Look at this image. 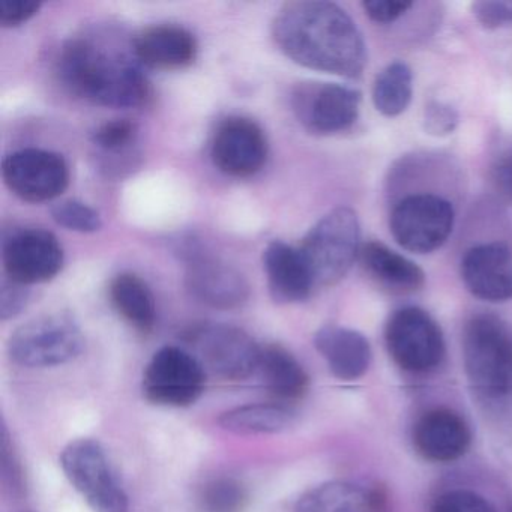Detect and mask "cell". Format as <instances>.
Wrapping results in <instances>:
<instances>
[{
  "instance_id": "21",
  "label": "cell",
  "mask_w": 512,
  "mask_h": 512,
  "mask_svg": "<svg viewBox=\"0 0 512 512\" xmlns=\"http://www.w3.org/2000/svg\"><path fill=\"white\" fill-rule=\"evenodd\" d=\"M296 512H388V506L379 491L353 482L335 481L304 494Z\"/></svg>"
},
{
  "instance_id": "30",
  "label": "cell",
  "mask_w": 512,
  "mask_h": 512,
  "mask_svg": "<svg viewBox=\"0 0 512 512\" xmlns=\"http://www.w3.org/2000/svg\"><path fill=\"white\" fill-rule=\"evenodd\" d=\"M431 512H496L487 499L475 491L451 490L440 494L431 506Z\"/></svg>"
},
{
  "instance_id": "7",
  "label": "cell",
  "mask_w": 512,
  "mask_h": 512,
  "mask_svg": "<svg viewBox=\"0 0 512 512\" xmlns=\"http://www.w3.org/2000/svg\"><path fill=\"white\" fill-rule=\"evenodd\" d=\"M451 203L436 194H412L392 209L389 229L395 242L416 254L433 253L448 241L454 229Z\"/></svg>"
},
{
  "instance_id": "26",
  "label": "cell",
  "mask_w": 512,
  "mask_h": 512,
  "mask_svg": "<svg viewBox=\"0 0 512 512\" xmlns=\"http://www.w3.org/2000/svg\"><path fill=\"white\" fill-rule=\"evenodd\" d=\"M412 95V71L403 62H392L374 80V107L386 118H395L406 112Z\"/></svg>"
},
{
  "instance_id": "27",
  "label": "cell",
  "mask_w": 512,
  "mask_h": 512,
  "mask_svg": "<svg viewBox=\"0 0 512 512\" xmlns=\"http://www.w3.org/2000/svg\"><path fill=\"white\" fill-rule=\"evenodd\" d=\"M250 502V493L239 479L221 476L203 485L197 496L200 512H242Z\"/></svg>"
},
{
  "instance_id": "6",
  "label": "cell",
  "mask_w": 512,
  "mask_h": 512,
  "mask_svg": "<svg viewBox=\"0 0 512 512\" xmlns=\"http://www.w3.org/2000/svg\"><path fill=\"white\" fill-rule=\"evenodd\" d=\"M68 481L85 497L95 512H128V497L110 466L100 442L79 439L61 454Z\"/></svg>"
},
{
  "instance_id": "10",
  "label": "cell",
  "mask_w": 512,
  "mask_h": 512,
  "mask_svg": "<svg viewBox=\"0 0 512 512\" xmlns=\"http://www.w3.org/2000/svg\"><path fill=\"white\" fill-rule=\"evenodd\" d=\"M187 341L199 353V361L224 379H247L259 368L262 347L235 326H196L188 331Z\"/></svg>"
},
{
  "instance_id": "8",
  "label": "cell",
  "mask_w": 512,
  "mask_h": 512,
  "mask_svg": "<svg viewBox=\"0 0 512 512\" xmlns=\"http://www.w3.org/2000/svg\"><path fill=\"white\" fill-rule=\"evenodd\" d=\"M386 349L395 364L410 373H427L445 356V340L436 320L418 307H404L389 316Z\"/></svg>"
},
{
  "instance_id": "9",
  "label": "cell",
  "mask_w": 512,
  "mask_h": 512,
  "mask_svg": "<svg viewBox=\"0 0 512 512\" xmlns=\"http://www.w3.org/2000/svg\"><path fill=\"white\" fill-rule=\"evenodd\" d=\"M203 364L188 350L166 346L152 356L143 374V395L158 406L187 407L205 391Z\"/></svg>"
},
{
  "instance_id": "16",
  "label": "cell",
  "mask_w": 512,
  "mask_h": 512,
  "mask_svg": "<svg viewBox=\"0 0 512 512\" xmlns=\"http://www.w3.org/2000/svg\"><path fill=\"white\" fill-rule=\"evenodd\" d=\"M461 277L467 290L487 302L512 299V250L502 242L470 248L461 262Z\"/></svg>"
},
{
  "instance_id": "15",
  "label": "cell",
  "mask_w": 512,
  "mask_h": 512,
  "mask_svg": "<svg viewBox=\"0 0 512 512\" xmlns=\"http://www.w3.org/2000/svg\"><path fill=\"white\" fill-rule=\"evenodd\" d=\"M211 155L220 172L233 178H248L265 166L268 142L256 122L229 118L215 133Z\"/></svg>"
},
{
  "instance_id": "12",
  "label": "cell",
  "mask_w": 512,
  "mask_h": 512,
  "mask_svg": "<svg viewBox=\"0 0 512 512\" xmlns=\"http://www.w3.org/2000/svg\"><path fill=\"white\" fill-rule=\"evenodd\" d=\"M2 175L16 196L31 203L56 199L70 181L64 157L43 149H22L8 155L2 164Z\"/></svg>"
},
{
  "instance_id": "19",
  "label": "cell",
  "mask_w": 512,
  "mask_h": 512,
  "mask_svg": "<svg viewBox=\"0 0 512 512\" xmlns=\"http://www.w3.org/2000/svg\"><path fill=\"white\" fill-rule=\"evenodd\" d=\"M134 55L157 70H181L197 58L194 35L181 26L161 25L145 29L134 38Z\"/></svg>"
},
{
  "instance_id": "32",
  "label": "cell",
  "mask_w": 512,
  "mask_h": 512,
  "mask_svg": "<svg viewBox=\"0 0 512 512\" xmlns=\"http://www.w3.org/2000/svg\"><path fill=\"white\" fill-rule=\"evenodd\" d=\"M424 130L433 137H446L454 133L458 125V113L454 107L442 101H430L422 118Z\"/></svg>"
},
{
  "instance_id": "2",
  "label": "cell",
  "mask_w": 512,
  "mask_h": 512,
  "mask_svg": "<svg viewBox=\"0 0 512 512\" xmlns=\"http://www.w3.org/2000/svg\"><path fill=\"white\" fill-rule=\"evenodd\" d=\"M58 71L71 94L98 106L131 109L146 106L152 98L139 65L88 40L64 44Z\"/></svg>"
},
{
  "instance_id": "33",
  "label": "cell",
  "mask_w": 512,
  "mask_h": 512,
  "mask_svg": "<svg viewBox=\"0 0 512 512\" xmlns=\"http://www.w3.org/2000/svg\"><path fill=\"white\" fill-rule=\"evenodd\" d=\"M475 19L485 29H502L512 26V4L508 2H475L472 5Z\"/></svg>"
},
{
  "instance_id": "4",
  "label": "cell",
  "mask_w": 512,
  "mask_h": 512,
  "mask_svg": "<svg viewBox=\"0 0 512 512\" xmlns=\"http://www.w3.org/2000/svg\"><path fill=\"white\" fill-rule=\"evenodd\" d=\"M361 248L358 215L341 206L314 224L299 251L307 262L314 286H332L346 277Z\"/></svg>"
},
{
  "instance_id": "34",
  "label": "cell",
  "mask_w": 512,
  "mask_h": 512,
  "mask_svg": "<svg viewBox=\"0 0 512 512\" xmlns=\"http://www.w3.org/2000/svg\"><path fill=\"white\" fill-rule=\"evenodd\" d=\"M29 302V290L16 281H4L0 289V317L2 320L19 316Z\"/></svg>"
},
{
  "instance_id": "25",
  "label": "cell",
  "mask_w": 512,
  "mask_h": 512,
  "mask_svg": "<svg viewBox=\"0 0 512 512\" xmlns=\"http://www.w3.org/2000/svg\"><path fill=\"white\" fill-rule=\"evenodd\" d=\"M295 416V410L287 404L259 403L227 410L218 422L232 433L274 434L289 428Z\"/></svg>"
},
{
  "instance_id": "17",
  "label": "cell",
  "mask_w": 512,
  "mask_h": 512,
  "mask_svg": "<svg viewBox=\"0 0 512 512\" xmlns=\"http://www.w3.org/2000/svg\"><path fill=\"white\" fill-rule=\"evenodd\" d=\"M472 442L467 422L446 407L428 410L413 428V445L428 461L449 463L466 454Z\"/></svg>"
},
{
  "instance_id": "36",
  "label": "cell",
  "mask_w": 512,
  "mask_h": 512,
  "mask_svg": "<svg viewBox=\"0 0 512 512\" xmlns=\"http://www.w3.org/2000/svg\"><path fill=\"white\" fill-rule=\"evenodd\" d=\"M412 7V2H395V0H370L362 4L365 14L374 23H380V25L395 22Z\"/></svg>"
},
{
  "instance_id": "13",
  "label": "cell",
  "mask_w": 512,
  "mask_h": 512,
  "mask_svg": "<svg viewBox=\"0 0 512 512\" xmlns=\"http://www.w3.org/2000/svg\"><path fill=\"white\" fill-rule=\"evenodd\" d=\"M2 260L11 281L29 286L55 278L64 265V251L53 233L20 229L5 236Z\"/></svg>"
},
{
  "instance_id": "18",
  "label": "cell",
  "mask_w": 512,
  "mask_h": 512,
  "mask_svg": "<svg viewBox=\"0 0 512 512\" xmlns=\"http://www.w3.org/2000/svg\"><path fill=\"white\" fill-rule=\"evenodd\" d=\"M263 268L272 298L280 304L302 302L311 295L313 277L299 248L271 242L263 251Z\"/></svg>"
},
{
  "instance_id": "37",
  "label": "cell",
  "mask_w": 512,
  "mask_h": 512,
  "mask_svg": "<svg viewBox=\"0 0 512 512\" xmlns=\"http://www.w3.org/2000/svg\"><path fill=\"white\" fill-rule=\"evenodd\" d=\"M491 182L497 193L512 203V155L499 158L491 167Z\"/></svg>"
},
{
  "instance_id": "3",
  "label": "cell",
  "mask_w": 512,
  "mask_h": 512,
  "mask_svg": "<svg viewBox=\"0 0 512 512\" xmlns=\"http://www.w3.org/2000/svg\"><path fill=\"white\" fill-rule=\"evenodd\" d=\"M463 361L470 389L487 412L512 415V328L493 314L467 322Z\"/></svg>"
},
{
  "instance_id": "31",
  "label": "cell",
  "mask_w": 512,
  "mask_h": 512,
  "mask_svg": "<svg viewBox=\"0 0 512 512\" xmlns=\"http://www.w3.org/2000/svg\"><path fill=\"white\" fill-rule=\"evenodd\" d=\"M136 125L128 119L106 122L94 133V143L106 152H119L133 143Z\"/></svg>"
},
{
  "instance_id": "5",
  "label": "cell",
  "mask_w": 512,
  "mask_h": 512,
  "mask_svg": "<svg viewBox=\"0 0 512 512\" xmlns=\"http://www.w3.org/2000/svg\"><path fill=\"white\" fill-rule=\"evenodd\" d=\"M83 349L85 338L79 325L65 314H47L29 320L8 341L11 359L28 368L67 364Z\"/></svg>"
},
{
  "instance_id": "22",
  "label": "cell",
  "mask_w": 512,
  "mask_h": 512,
  "mask_svg": "<svg viewBox=\"0 0 512 512\" xmlns=\"http://www.w3.org/2000/svg\"><path fill=\"white\" fill-rule=\"evenodd\" d=\"M362 265L365 271L386 289L410 293L425 284V274L415 262L386 247L382 242H367L362 245Z\"/></svg>"
},
{
  "instance_id": "35",
  "label": "cell",
  "mask_w": 512,
  "mask_h": 512,
  "mask_svg": "<svg viewBox=\"0 0 512 512\" xmlns=\"http://www.w3.org/2000/svg\"><path fill=\"white\" fill-rule=\"evenodd\" d=\"M40 2L31 0H4L0 4V23L5 28L23 25L40 11Z\"/></svg>"
},
{
  "instance_id": "29",
  "label": "cell",
  "mask_w": 512,
  "mask_h": 512,
  "mask_svg": "<svg viewBox=\"0 0 512 512\" xmlns=\"http://www.w3.org/2000/svg\"><path fill=\"white\" fill-rule=\"evenodd\" d=\"M2 484H4L5 493L10 494L14 499H20L25 494L26 484L23 476L22 464L14 452L13 443L10 440L7 427H2Z\"/></svg>"
},
{
  "instance_id": "1",
  "label": "cell",
  "mask_w": 512,
  "mask_h": 512,
  "mask_svg": "<svg viewBox=\"0 0 512 512\" xmlns=\"http://www.w3.org/2000/svg\"><path fill=\"white\" fill-rule=\"evenodd\" d=\"M272 35L287 58L310 70L356 79L367 65L358 26L332 2H289L278 11Z\"/></svg>"
},
{
  "instance_id": "23",
  "label": "cell",
  "mask_w": 512,
  "mask_h": 512,
  "mask_svg": "<svg viewBox=\"0 0 512 512\" xmlns=\"http://www.w3.org/2000/svg\"><path fill=\"white\" fill-rule=\"evenodd\" d=\"M257 370L269 392L281 400H298L308 391L310 379L307 371L289 350L278 344H268L260 349Z\"/></svg>"
},
{
  "instance_id": "11",
  "label": "cell",
  "mask_w": 512,
  "mask_h": 512,
  "mask_svg": "<svg viewBox=\"0 0 512 512\" xmlns=\"http://www.w3.org/2000/svg\"><path fill=\"white\" fill-rule=\"evenodd\" d=\"M361 94L337 83H302L293 91L298 121L311 133L335 134L349 130L359 115Z\"/></svg>"
},
{
  "instance_id": "28",
  "label": "cell",
  "mask_w": 512,
  "mask_h": 512,
  "mask_svg": "<svg viewBox=\"0 0 512 512\" xmlns=\"http://www.w3.org/2000/svg\"><path fill=\"white\" fill-rule=\"evenodd\" d=\"M52 217L59 226L74 232H97L103 226L100 214L79 200H64L53 206Z\"/></svg>"
},
{
  "instance_id": "24",
  "label": "cell",
  "mask_w": 512,
  "mask_h": 512,
  "mask_svg": "<svg viewBox=\"0 0 512 512\" xmlns=\"http://www.w3.org/2000/svg\"><path fill=\"white\" fill-rule=\"evenodd\" d=\"M110 299L116 311L137 331L151 332L157 320L154 296L148 284L134 274H121L110 284Z\"/></svg>"
},
{
  "instance_id": "20",
  "label": "cell",
  "mask_w": 512,
  "mask_h": 512,
  "mask_svg": "<svg viewBox=\"0 0 512 512\" xmlns=\"http://www.w3.org/2000/svg\"><path fill=\"white\" fill-rule=\"evenodd\" d=\"M314 346L338 379H359L370 367V343L355 329L338 325L323 326L314 335Z\"/></svg>"
},
{
  "instance_id": "14",
  "label": "cell",
  "mask_w": 512,
  "mask_h": 512,
  "mask_svg": "<svg viewBox=\"0 0 512 512\" xmlns=\"http://www.w3.org/2000/svg\"><path fill=\"white\" fill-rule=\"evenodd\" d=\"M184 259L188 292L202 304L217 310H233L250 298V286L244 275L227 263L206 256L197 247L185 248Z\"/></svg>"
}]
</instances>
